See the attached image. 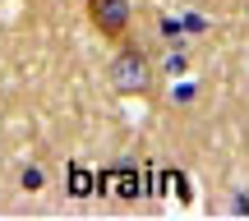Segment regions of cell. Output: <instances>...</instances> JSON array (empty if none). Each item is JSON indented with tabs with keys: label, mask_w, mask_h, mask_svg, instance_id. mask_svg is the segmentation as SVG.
<instances>
[{
	"label": "cell",
	"mask_w": 249,
	"mask_h": 221,
	"mask_svg": "<svg viewBox=\"0 0 249 221\" xmlns=\"http://www.w3.org/2000/svg\"><path fill=\"white\" fill-rule=\"evenodd\" d=\"M116 88L120 92H143L148 88V60H143V51H134V46H124L116 55Z\"/></svg>",
	"instance_id": "1"
},
{
	"label": "cell",
	"mask_w": 249,
	"mask_h": 221,
	"mask_svg": "<svg viewBox=\"0 0 249 221\" xmlns=\"http://www.w3.org/2000/svg\"><path fill=\"white\" fill-rule=\"evenodd\" d=\"M88 14H92V23H97L102 33L120 37L124 23H129V0H88Z\"/></svg>",
	"instance_id": "2"
},
{
	"label": "cell",
	"mask_w": 249,
	"mask_h": 221,
	"mask_svg": "<svg viewBox=\"0 0 249 221\" xmlns=\"http://www.w3.org/2000/svg\"><path fill=\"white\" fill-rule=\"evenodd\" d=\"M111 180H116V194L120 198H134V194H139V175H134V170H111Z\"/></svg>",
	"instance_id": "3"
},
{
	"label": "cell",
	"mask_w": 249,
	"mask_h": 221,
	"mask_svg": "<svg viewBox=\"0 0 249 221\" xmlns=\"http://www.w3.org/2000/svg\"><path fill=\"white\" fill-rule=\"evenodd\" d=\"M70 194H74V198L92 194V175H83V166H70Z\"/></svg>",
	"instance_id": "4"
}]
</instances>
